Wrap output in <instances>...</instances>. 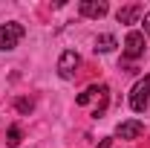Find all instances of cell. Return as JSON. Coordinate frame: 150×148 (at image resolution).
<instances>
[{"label":"cell","mask_w":150,"mask_h":148,"mask_svg":"<svg viewBox=\"0 0 150 148\" xmlns=\"http://www.w3.org/2000/svg\"><path fill=\"white\" fill-rule=\"evenodd\" d=\"M75 102H78L81 108H84V105H90V102H95L93 116L98 119V116H104V111H107V102H110V87H107V84H93V87H87V90L81 93Z\"/></svg>","instance_id":"6da1fadb"},{"label":"cell","mask_w":150,"mask_h":148,"mask_svg":"<svg viewBox=\"0 0 150 148\" xmlns=\"http://www.w3.org/2000/svg\"><path fill=\"white\" fill-rule=\"evenodd\" d=\"M23 35H26L23 23H18V20L3 23V26H0V52H12L20 41H23Z\"/></svg>","instance_id":"7a4b0ae2"},{"label":"cell","mask_w":150,"mask_h":148,"mask_svg":"<svg viewBox=\"0 0 150 148\" xmlns=\"http://www.w3.org/2000/svg\"><path fill=\"white\" fill-rule=\"evenodd\" d=\"M147 102H150V73L144 78H139L130 90V108L136 113H144L147 111Z\"/></svg>","instance_id":"3957f363"},{"label":"cell","mask_w":150,"mask_h":148,"mask_svg":"<svg viewBox=\"0 0 150 148\" xmlns=\"http://www.w3.org/2000/svg\"><path fill=\"white\" fill-rule=\"evenodd\" d=\"M142 55H144V32L133 29L124 38V64H130V61H136V58H142Z\"/></svg>","instance_id":"277c9868"},{"label":"cell","mask_w":150,"mask_h":148,"mask_svg":"<svg viewBox=\"0 0 150 148\" xmlns=\"http://www.w3.org/2000/svg\"><path fill=\"white\" fill-rule=\"evenodd\" d=\"M78 64H81V55L75 50H64L61 58H58V75L61 78H72L75 70H78Z\"/></svg>","instance_id":"5b68a950"},{"label":"cell","mask_w":150,"mask_h":148,"mask_svg":"<svg viewBox=\"0 0 150 148\" xmlns=\"http://www.w3.org/2000/svg\"><path fill=\"white\" fill-rule=\"evenodd\" d=\"M142 134H144V122H142V119L118 122V128H115V137H121V139H139Z\"/></svg>","instance_id":"8992f818"},{"label":"cell","mask_w":150,"mask_h":148,"mask_svg":"<svg viewBox=\"0 0 150 148\" xmlns=\"http://www.w3.org/2000/svg\"><path fill=\"white\" fill-rule=\"evenodd\" d=\"M78 12L84 15V18H104L107 12H110V6H107V0H81V6H78Z\"/></svg>","instance_id":"52a82bcc"},{"label":"cell","mask_w":150,"mask_h":148,"mask_svg":"<svg viewBox=\"0 0 150 148\" xmlns=\"http://www.w3.org/2000/svg\"><path fill=\"white\" fill-rule=\"evenodd\" d=\"M142 12H144V9H142L139 3H133V6L118 9V15H115V18H118V23H136V20L142 18Z\"/></svg>","instance_id":"ba28073f"},{"label":"cell","mask_w":150,"mask_h":148,"mask_svg":"<svg viewBox=\"0 0 150 148\" xmlns=\"http://www.w3.org/2000/svg\"><path fill=\"white\" fill-rule=\"evenodd\" d=\"M118 47V41H115V35H110V32H104V35L95 38V52H112Z\"/></svg>","instance_id":"9c48e42d"},{"label":"cell","mask_w":150,"mask_h":148,"mask_svg":"<svg viewBox=\"0 0 150 148\" xmlns=\"http://www.w3.org/2000/svg\"><path fill=\"white\" fill-rule=\"evenodd\" d=\"M20 139H23V131H20V125H9V131H6V142L15 148Z\"/></svg>","instance_id":"30bf717a"},{"label":"cell","mask_w":150,"mask_h":148,"mask_svg":"<svg viewBox=\"0 0 150 148\" xmlns=\"http://www.w3.org/2000/svg\"><path fill=\"white\" fill-rule=\"evenodd\" d=\"M15 108H18L20 113H29L32 108H35V102H32V99H18V102H15Z\"/></svg>","instance_id":"8fae6325"},{"label":"cell","mask_w":150,"mask_h":148,"mask_svg":"<svg viewBox=\"0 0 150 148\" xmlns=\"http://www.w3.org/2000/svg\"><path fill=\"white\" fill-rule=\"evenodd\" d=\"M142 26H144V35H150V12H144V23Z\"/></svg>","instance_id":"7c38bea8"},{"label":"cell","mask_w":150,"mask_h":148,"mask_svg":"<svg viewBox=\"0 0 150 148\" xmlns=\"http://www.w3.org/2000/svg\"><path fill=\"white\" fill-rule=\"evenodd\" d=\"M110 142H112V139H104V142H101L98 148H110Z\"/></svg>","instance_id":"4fadbf2b"}]
</instances>
